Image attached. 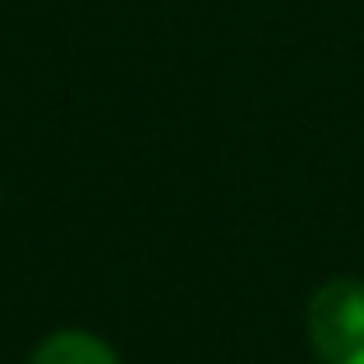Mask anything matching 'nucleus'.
<instances>
[{
  "instance_id": "nucleus-1",
  "label": "nucleus",
  "mask_w": 364,
  "mask_h": 364,
  "mask_svg": "<svg viewBox=\"0 0 364 364\" xmlns=\"http://www.w3.org/2000/svg\"><path fill=\"white\" fill-rule=\"evenodd\" d=\"M309 341L323 360H341L364 346V282L332 277L309 300Z\"/></svg>"
},
{
  "instance_id": "nucleus-2",
  "label": "nucleus",
  "mask_w": 364,
  "mask_h": 364,
  "mask_svg": "<svg viewBox=\"0 0 364 364\" xmlns=\"http://www.w3.org/2000/svg\"><path fill=\"white\" fill-rule=\"evenodd\" d=\"M33 364H120L116 350L107 341H97L92 332H55L33 350Z\"/></svg>"
},
{
  "instance_id": "nucleus-3",
  "label": "nucleus",
  "mask_w": 364,
  "mask_h": 364,
  "mask_svg": "<svg viewBox=\"0 0 364 364\" xmlns=\"http://www.w3.org/2000/svg\"><path fill=\"white\" fill-rule=\"evenodd\" d=\"M332 364H364V346H355L350 355H341V360H332Z\"/></svg>"
}]
</instances>
